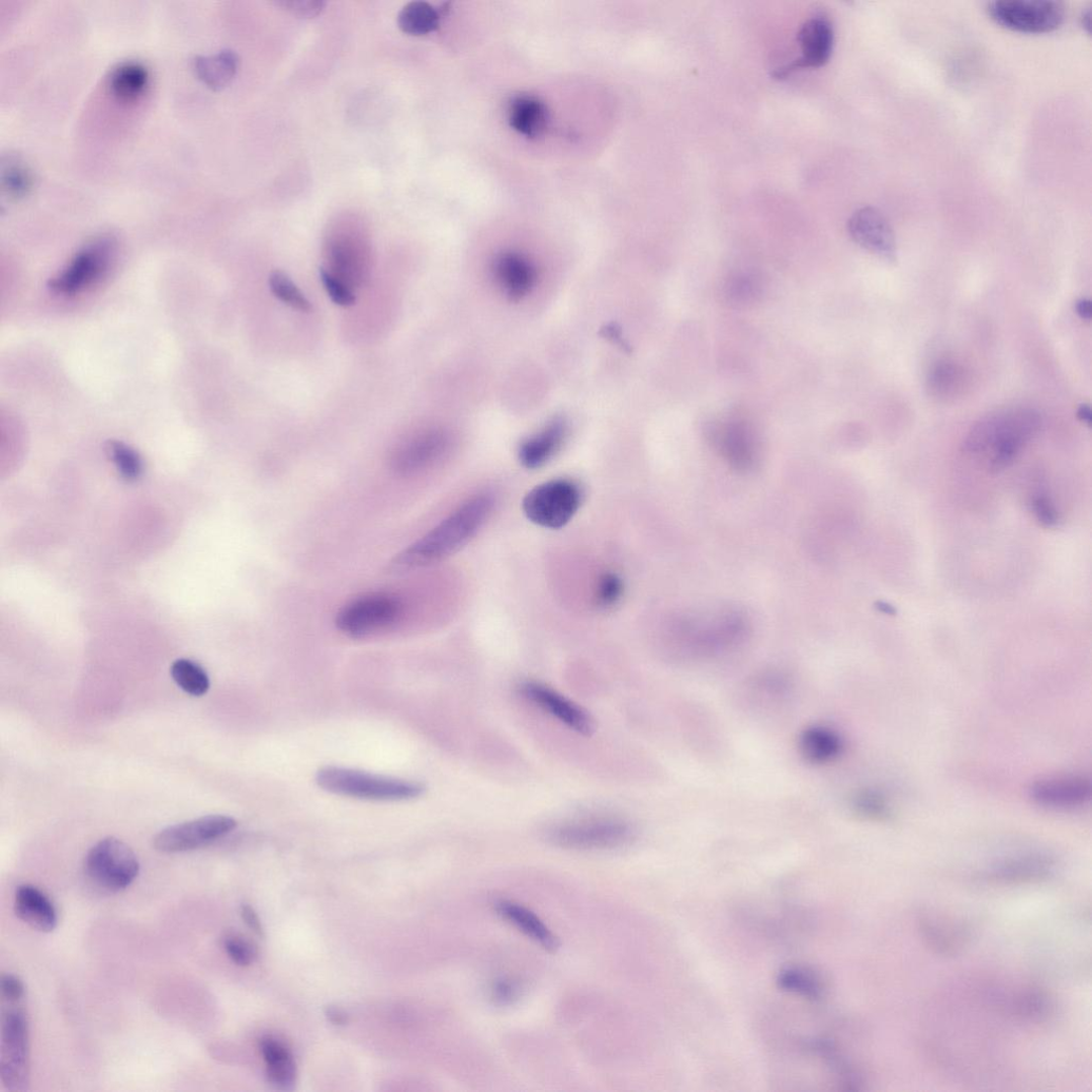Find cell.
I'll return each mask as SVG.
<instances>
[{"mask_svg":"<svg viewBox=\"0 0 1092 1092\" xmlns=\"http://www.w3.org/2000/svg\"><path fill=\"white\" fill-rule=\"evenodd\" d=\"M494 505V496L490 493L467 499L431 532L400 552L389 564V572L408 574L451 557L478 533L491 516Z\"/></svg>","mask_w":1092,"mask_h":1092,"instance_id":"cell-1","label":"cell"},{"mask_svg":"<svg viewBox=\"0 0 1092 1092\" xmlns=\"http://www.w3.org/2000/svg\"><path fill=\"white\" fill-rule=\"evenodd\" d=\"M1042 419L1031 407H1010L975 424L964 442L969 454L989 453V469L1001 472L1016 461L1024 446L1037 436Z\"/></svg>","mask_w":1092,"mask_h":1092,"instance_id":"cell-2","label":"cell"},{"mask_svg":"<svg viewBox=\"0 0 1092 1092\" xmlns=\"http://www.w3.org/2000/svg\"><path fill=\"white\" fill-rule=\"evenodd\" d=\"M635 827L618 816H586L552 826L546 838L555 846L573 850H612L630 845Z\"/></svg>","mask_w":1092,"mask_h":1092,"instance_id":"cell-3","label":"cell"},{"mask_svg":"<svg viewBox=\"0 0 1092 1092\" xmlns=\"http://www.w3.org/2000/svg\"><path fill=\"white\" fill-rule=\"evenodd\" d=\"M746 624L732 611L682 617L675 631L682 655L705 657L723 653L743 639Z\"/></svg>","mask_w":1092,"mask_h":1092,"instance_id":"cell-4","label":"cell"},{"mask_svg":"<svg viewBox=\"0 0 1092 1092\" xmlns=\"http://www.w3.org/2000/svg\"><path fill=\"white\" fill-rule=\"evenodd\" d=\"M316 783L329 793L375 802L412 801L425 792L418 783L335 766L322 768Z\"/></svg>","mask_w":1092,"mask_h":1092,"instance_id":"cell-5","label":"cell"},{"mask_svg":"<svg viewBox=\"0 0 1092 1092\" xmlns=\"http://www.w3.org/2000/svg\"><path fill=\"white\" fill-rule=\"evenodd\" d=\"M401 600L392 594L373 593L350 601L338 613L337 628L351 638H366L385 632L400 621Z\"/></svg>","mask_w":1092,"mask_h":1092,"instance_id":"cell-6","label":"cell"},{"mask_svg":"<svg viewBox=\"0 0 1092 1092\" xmlns=\"http://www.w3.org/2000/svg\"><path fill=\"white\" fill-rule=\"evenodd\" d=\"M88 879L95 887L116 893L127 889L139 877V857L123 841L107 837L88 852L85 863Z\"/></svg>","mask_w":1092,"mask_h":1092,"instance_id":"cell-7","label":"cell"},{"mask_svg":"<svg viewBox=\"0 0 1092 1092\" xmlns=\"http://www.w3.org/2000/svg\"><path fill=\"white\" fill-rule=\"evenodd\" d=\"M581 504L579 485L569 479H554L534 487L523 499V512L541 528L558 530L567 525Z\"/></svg>","mask_w":1092,"mask_h":1092,"instance_id":"cell-8","label":"cell"},{"mask_svg":"<svg viewBox=\"0 0 1092 1092\" xmlns=\"http://www.w3.org/2000/svg\"><path fill=\"white\" fill-rule=\"evenodd\" d=\"M987 11L999 25L1026 33L1058 29L1065 19V8L1055 0H996Z\"/></svg>","mask_w":1092,"mask_h":1092,"instance_id":"cell-9","label":"cell"},{"mask_svg":"<svg viewBox=\"0 0 1092 1092\" xmlns=\"http://www.w3.org/2000/svg\"><path fill=\"white\" fill-rule=\"evenodd\" d=\"M0 1077L9 1091L23 1092L29 1087L28 1023L22 1010H10L3 1019Z\"/></svg>","mask_w":1092,"mask_h":1092,"instance_id":"cell-10","label":"cell"},{"mask_svg":"<svg viewBox=\"0 0 1092 1092\" xmlns=\"http://www.w3.org/2000/svg\"><path fill=\"white\" fill-rule=\"evenodd\" d=\"M238 826L225 815H208L194 821L168 827L154 838V848L164 853H178L201 848L226 835Z\"/></svg>","mask_w":1092,"mask_h":1092,"instance_id":"cell-11","label":"cell"},{"mask_svg":"<svg viewBox=\"0 0 1092 1092\" xmlns=\"http://www.w3.org/2000/svg\"><path fill=\"white\" fill-rule=\"evenodd\" d=\"M710 437L717 451L734 469H752L758 456V441L751 423L743 418H729L713 425Z\"/></svg>","mask_w":1092,"mask_h":1092,"instance_id":"cell-12","label":"cell"},{"mask_svg":"<svg viewBox=\"0 0 1092 1092\" xmlns=\"http://www.w3.org/2000/svg\"><path fill=\"white\" fill-rule=\"evenodd\" d=\"M520 695L530 704L558 720L571 731L588 736L595 725L590 715L552 688L537 680H523L519 686Z\"/></svg>","mask_w":1092,"mask_h":1092,"instance_id":"cell-13","label":"cell"},{"mask_svg":"<svg viewBox=\"0 0 1092 1092\" xmlns=\"http://www.w3.org/2000/svg\"><path fill=\"white\" fill-rule=\"evenodd\" d=\"M451 436L433 429L407 439L394 452L392 469L401 476L419 474L439 462L450 451Z\"/></svg>","mask_w":1092,"mask_h":1092,"instance_id":"cell-14","label":"cell"},{"mask_svg":"<svg viewBox=\"0 0 1092 1092\" xmlns=\"http://www.w3.org/2000/svg\"><path fill=\"white\" fill-rule=\"evenodd\" d=\"M110 250V242L102 240L78 252L69 267L50 282L52 291L57 295L72 296L92 284L105 271Z\"/></svg>","mask_w":1092,"mask_h":1092,"instance_id":"cell-15","label":"cell"},{"mask_svg":"<svg viewBox=\"0 0 1092 1092\" xmlns=\"http://www.w3.org/2000/svg\"><path fill=\"white\" fill-rule=\"evenodd\" d=\"M802 55L792 64L775 72L777 78H785L795 71L821 68L829 61L833 52L834 32L829 19L814 16L802 26L797 35Z\"/></svg>","mask_w":1092,"mask_h":1092,"instance_id":"cell-16","label":"cell"},{"mask_svg":"<svg viewBox=\"0 0 1092 1092\" xmlns=\"http://www.w3.org/2000/svg\"><path fill=\"white\" fill-rule=\"evenodd\" d=\"M848 232L851 239L866 250L887 260L895 259V234L879 209L866 206L855 210L848 220Z\"/></svg>","mask_w":1092,"mask_h":1092,"instance_id":"cell-17","label":"cell"},{"mask_svg":"<svg viewBox=\"0 0 1092 1092\" xmlns=\"http://www.w3.org/2000/svg\"><path fill=\"white\" fill-rule=\"evenodd\" d=\"M1030 798L1042 808L1075 810L1089 803L1091 785L1081 777L1051 778L1033 785Z\"/></svg>","mask_w":1092,"mask_h":1092,"instance_id":"cell-18","label":"cell"},{"mask_svg":"<svg viewBox=\"0 0 1092 1092\" xmlns=\"http://www.w3.org/2000/svg\"><path fill=\"white\" fill-rule=\"evenodd\" d=\"M1056 862L1051 856L1040 853H1026L1007 857L994 864L986 879L1002 883H1025L1042 881L1055 872Z\"/></svg>","mask_w":1092,"mask_h":1092,"instance_id":"cell-19","label":"cell"},{"mask_svg":"<svg viewBox=\"0 0 1092 1092\" xmlns=\"http://www.w3.org/2000/svg\"><path fill=\"white\" fill-rule=\"evenodd\" d=\"M14 912L19 920L36 931L52 932L58 924L54 904L41 890L31 885L16 889Z\"/></svg>","mask_w":1092,"mask_h":1092,"instance_id":"cell-20","label":"cell"},{"mask_svg":"<svg viewBox=\"0 0 1092 1092\" xmlns=\"http://www.w3.org/2000/svg\"><path fill=\"white\" fill-rule=\"evenodd\" d=\"M494 910L502 920L515 926L545 950L555 951L559 947L556 934L531 909L513 901L499 900L494 903Z\"/></svg>","mask_w":1092,"mask_h":1092,"instance_id":"cell-21","label":"cell"},{"mask_svg":"<svg viewBox=\"0 0 1092 1092\" xmlns=\"http://www.w3.org/2000/svg\"><path fill=\"white\" fill-rule=\"evenodd\" d=\"M494 275L499 286L513 299L530 294L536 284L534 265L518 252H505L494 263Z\"/></svg>","mask_w":1092,"mask_h":1092,"instance_id":"cell-22","label":"cell"},{"mask_svg":"<svg viewBox=\"0 0 1092 1092\" xmlns=\"http://www.w3.org/2000/svg\"><path fill=\"white\" fill-rule=\"evenodd\" d=\"M565 434L567 425L560 419L546 425L542 431L521 445L519 459L522 465L530 470L539 469L557 453Z\"/></svg>","mask_w":1092,"mask_h":1092,"instance_id":"cell-23","label":"cell"},{"mask_svg":"<svg viewBox=\"0 0 1092 1092\" xmlns=\"http://www.w3.org/2000/svg\"><path fill=\"white\" fill-rule=\"evenodd\" d=\"M969 384L967 369L959 362L943 359L933 364L927 376V391L939 401L961 397Z\"/></svg>","mask_w":1092,"mask_h":1092,"instance_id":"cell-24","label":"cell"},{"mask_svg":"<svg viewBox=\"0 0 1092 1092\" xmlns=\"http://www.w3.org/2000/svg\"><path fill=\"white\" fill-rule=\"evenodd\" d=\"M260 1049L266 1063L268 1081L278 1089H291L296 1082L297 1068L290 1051L272 1037H264Z\"/></svg>","mask_w":1092,"mask_h":1092,"instance_id":"cell-25","label":"cell"},{"mask_svg":"<svg viewBox=\"0 0 1092 1092\" xmlns=\"http://www.w3.org/2000/svg\"><path fill=\"white\" fill-rule=\"evenodd\" d=\"M510 123L519 133L535 139L544 131L548 123V111L536 97L518 96L511 104Z\"/></svg>","mask_w":1092,"mask_h":1092,"instance_id":"cell-26","label":"cell"},{"mask_svg":"<svg viewBox=\"0 0 1092 1092\" xmlns=\"http://www.w3.org/2000/svg\"><path fill=\"white\" fill-rule=\"evenodd\" d=\"M764 282L753 270H739L726 281L723 294L726 302L736 308H747L763 296Z\"/></svg>","mask_w":1092,"mask_h":1092,"instance_id":"cell-27","label":"cell"},{"mask_svg":"<svg viewBox=\"0 0 1092 1092\" xmlns=\"http://www.w3.org/2000/svg\"><path fill=\"white\" fill-rule=\"evenodd\" d=\"M921 930L929 945L946 954L963 948L968 939V931L963 926L943 923L929 914L920 920Z\"/></svg>","mask_w":1092,"mask_h":1092,"instance_id":"cell-28","label":"cell"},{"mask_svg":"<svg viewBox=\"0 0 1092 1092\" xmlns=\"http://www.w3.org/2000/svg\"><path fill=\"white\" fill-rule=\"evenodd\" d=\"M443 10L427 2L406 4L398 14V26L410 35H426L440 27Z\"/></svg>","mask_w":1092,"mask_h":1092,"instance_id":"cell-29","label":"cell"},{"mask_svg":"<svg viewBox=\"0 0 1092 1092\" xmlns=\"http://www.w3.org/2000/svg\"><path fill=\"white\" fill-rule=\"evenodd\" d=\"M801 748L810 762L828 763L842 751V740L825 727H813L806 730L801 738Z\"/></svg>","mask_w":1092,"mask_h":1092,"instance_id":"cell-30","label":"cell"},{"mask_svg":"<svg viewBox=\"0 0 1092 1092\" xmlns=\"http://www.w3.org/2000/svg\"><path fill=\"white\" fill-rule=\"evenodd\" d=\"M350 234H339L329 243L330 261L343 278L360 279L362 244Z\"/></svg>","mask_w":1092,"mask_h":1092,"instance_id":"cell-31","label":"cell"},{"mask_svg":"<svg viewBox=\"0 0 1092 1092\" xmlns=\"http://www.w3.org/2000/svg\"><path fill=\"white\" fill-rule=\"evenodd\" d=\"M197 72L205 84L212 88L226 86L239 68V58L231 51H224L211 57L201 58L196 62Z\"/></svg>","mask_w":1092,"mask_h":1092,"instance_id":"cell-32","label":"cell"},{"mask_svg":"<svg viewBox=\"0 0 1092 1092\" xmlns=\"http://www.w3.org/2000/svg\"><path fill=\"white\" fill-rule=\"evenodd\" d=\"M149 83L148 70L139 63H126L111 75L113 93L121 100L131 101L141 96Z\"/></svg>","mask_w":1092,"mask_h":1092,"instance_id":"cell-33","label":"cell"},{"mask_svg":"<svg viewBox=\"0 0 1092 1092\" xmlns=\"http://www.w3.org/2000/svg\"><path fill=\"white\" fill-rule=\"evenodd\" d=\"M170 672L177 686L193 697L204 696L210 688L206 671L197 662L190 659L181 658L175 660Z\"/></svg>","mask_w":1092,"mask_h":1092,"instance_id":"cell-34","label":"cell"},{"mask_svg":"<svg viewBox=\"0 0 1092 1092\" xmlns=\"http://www.w3.org/2000/svg\"><path fill=\"white\" fill-rule=\"evenodd\" d=\"M107 454L123 478L128 481L139 479L144 472V462L139 453L123 442L110 441Z\"/></svg>","mask_w":1092,"mask_h":1092,"instance_id":"cell-35","label":"cell"},{"mask_svg":"<svg viewBox=\"0 0 1092 1092\" xmlns=\"http://www.w3.org/2000/svg\"><path fill=\"white\" fill-rule=\"evenodd\" d=\"M269 285L272 294L285 304L301 311L310 310L309 301L285 273L281 271L273 272L269 279Z\"/></svg>","mask_w":1092,"mask_h":1092,"instance_id":"cell-36","label":"cell"},{"mask_svg":"<svg viewBox=\"0 0 1092 1092\" xmlns=\"http://www.w3.org/2000/svg\"><path fill=\"white\" fill-rule=\"evenodd\" d=\"M3 186L10 197H25L32 186L30 171L22 164L10 163L3 169Z\"/></svg>","mask_w":1092,"mask_h":1092,"instance_id":"cell-37","label":"cell"},{"mask_svg":"<svg viewBox=\"0 0 1092 1092\" xmlns=\"http://www.w3.org/2000/svg\"><path fill=\"white\" fill-rule=\"evenodd\" d=\"M222 944L230 960L238 966L248 967L257 959L255 946L239 934H226Z\"/></svg>","mask_w":1092,"mask_h":1092,"instance_id":"cell-38","label":"cell"},{"mask_svg":"<svg viewBox=\"0 0 1092 1092\" xmlns=\"http://www.w3.org/2000/svg\"><path fill=\"white\" fill-rule=\"evenodd\" d=\"M780 983L783 987L791 991H796L805 994L808 997H816L819 990V985L810 974L799 970H788L780 977Z\"/></svg>","mask_w":1092,"mask_h":1092,"instance_id":"cell-39","label":"cell"},{"mask_svg":"<svg viewBox=\"0 0 1092 1092\" xmlns=\"http://www.w3.org/2000/svg\"><path fill=\"white\" fill-rule=\"evenodd\" d=\"M320 277L328 295L336 304L349 306L355 303L356 297L354 292L351 291L342 280L333 275V273L322 268L320 270Z\"/></svg>","mask_w":1092,"mask_h":1092,"instance_id":"cell-40","label":"cell"},{"mask_svg":"<svg viewBox=\"0 0 1092 1092\" xmlns=\"http://www.w3.org/2000/svg\"><path fill=\"white\" fill-rule=\"evenodd\" d=\"M522 986L512 978H498L490 987V998L495 1005L510 1006L521 997Z\"/></svg>","mask_w":1092,"mask_h":1092,"instance_id":"cell-41","label":"cell"},{"mask_svg":"<svg viewBox=\"0 0 1092 1092\" xmlns=\"http://www.w3.org/2000/svg\"><path fill=\"white\" fill-rule=\"evenodd\" d=\"M622 594L623 582L618 575L608 573L601 577L598 587V601L601 607L615 606L621 599Z\"/></svg>","mask_w":1092,"mask_h":1092,"instance_id":"cell-42","label":"cell"},{"mask_svg":"<svg viewBox=\"0 0 1092 1092\" xmlns=\"http://www.w3.org/2000/svg\"><path fill=\"white\" fill-rule=\"evenodd\" d=\"M856 808L862 814L874 818H886L889 815V808L885 802V799L877 793H864L856 799Z\"/></svg>","mask_w":1092,"mask_h":1092,"instance_id":"cell-43","label":"cell"},{"mask_svg":"<svg viewBox=\"0 0 1092 1092\" xmlns=\"http://www.w3.org/2000/svg\"><path fill=\"white\" fill-rule=\"evenodd\" d=\"M1032 511L1038 521L1046 528H1055L1059 524L1060 517L1055 504L1045 496L1039 495L1032 500Z\"/></svg>","mask_w":1092,"mask_h":1092,"instance_id":"cell-44","label":"cell"},{"mask_svg":"<svg viewBox=\"0 0 1092 1092\" xmlns=\"http://www.w3.org/2000/svg\"><path fill=\"white\" fill-rule=\"evenodd\" d=\"M3 998L9 1003H16L25 996L24 983L15 975L5 974L2 978Z\"/></svg>","mask_w":1092,"mask_h":1092,"instance_id":"cell-45","label":"cell"},{"mask_svg":"<svg viewBox=\"0 0 1092 1092\" xmlns=\"http://www.w3.org/2000/svg\"><path fill=\"white\" fill-rule=\"evenodd\" d=\"M277 5L300 17H314L323 11L326 4L323 2H305V0H301V2L295 0L294 2L292 0V2H279Z\"/></svg>","mask_w":1092,"mask_h":1092,"instance_id":"cell-46","label":"cell"},{"mask_svg":"<svg viewBox=\"0 0 1092 1092\" xmlns=\"http://www.w3.org/2000/svg\"><path fill=\"white\" fill-rule=\"evenodd\" d=\"M241 914H242V918H243L244 922L246 923V925L253 932L260 935V937H264V929H263L261 920L259 918V915L257 914L255 909H253L249 905H243L242 908H241Z\"/></svg>","mask_w":1092,"mask_h":1092,"instance_id":"cell-47","label":"cell"},{"mask_svg":"<svg viewBox=\"0 0 1092 1092\" xmlns=\"http://www.w3.org/2000/svg\"><path fill=\"white\" fill-rule=\"evenodd\" d=\"M328 1020L335 1025H345L348 1017L344 1011L336 1007H328L326 1010Z\"/></svg>","mask_w":1092,"mask_h":1092,"instance_id":"cell-48","label":"cell"},{"mask_svg":"<svg viewBox=\"0 0 1092 1092\" xmlns=\"http://www.w3.org/2000/svg\"><path fill=\"white\" fill-rule=\"evenodd\" d=\"M1076 311H1077V314L1083 321H1090L1091 317H1092V303H1091V301L1089 299H1085V298L1080 299L1076 303Z\"/></svg>","mask_w":1092,"mask_h":1092,"instance_id":"cell-49","label":"cell"},{"mask_svg":"<svg viewBox=\"0 0 1092 1092\" xmlns=\"http://www.w3.org/2000/svg\"><path fill=\"white\" fill-rule=\"evenodd\" d=\"M1078 418H1079V420L1081 422L1087 424L1088 426L1091 425L1092 413H1091V408H1090V406L1088 404H1082L1079 407Z\"/></svg>","mask_w":1092,"mask_h":1092,"instance_id":"cell-50","label":"cell"},{"mask_svg":"<svg viewBox=\"0 0 1092 1092\" xmlns=\"http://www.w3.org/2000/svg\"><path fill=\"white\" fill-rule=\"evenodd\" d=\"M877 609L886 615L895 616L897 614L896 609L885 602L877 603Z\"/></svg>","mask_w":1092,"mask_h":1092,"instance_id":"cell-51","label":"cell"},{"mask_svg":"<svg viewBox=\"0 0 1092 1092\" xmlns=\"http://www.w3.org/2000/svg\"><path fill=\"white\" fill-rule=\"evenodd\" d=\"M1090 16H1091V10L1089 8H1087L1085 11H1083V14L1081 16L1082 25L1087 30V32H1090V28H1091V17Z\"/></svg>","mask_w":1092,"mask_h":1092,"instance_id":"cell-52","label":"cell"}]
</instances>
